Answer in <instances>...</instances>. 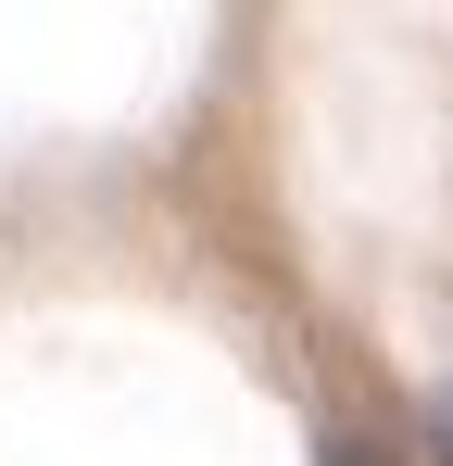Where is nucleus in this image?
Wrapping results in <instances>:
<instances>
[{
	"instance_id": "nucleus-1",
	"label": "nucleus",
	"mask_w": 453,
	"mask_h": 466,
	"mask_svg": "<svg viewBox=\"0 0 453 466\" xmlns=\"http://www.w3.org/2000/svg\"><path fill=\"white\" fill-rule=\"evenodd\" d=\"M428 454L453 466V390H428Z\"/></svg>"
},
{
	"instance_id": "nucleus-2",
	"label": "nucleus",
	"mask_w": 453,
	"mask_h": 466,
	"mask_svg": "<svg viewBox=\"0 0 453 466\" xmlns=\"http://www.w3.org/2000/svg\"><path fill=\"white\" fill-rule=\"evenodd\" d=\"M340 466H390V454H340Z\"/></svg>"
}]
</instances>
